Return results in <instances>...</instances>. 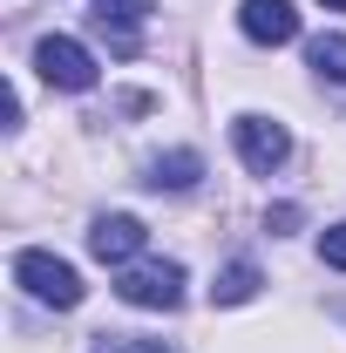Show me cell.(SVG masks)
I'll list each match as a JSON object with an SVG mask.
<instances>
[{
    "mask_svg": "<svg viewBox=\"0 0 346 353\" xmlns=\"http://www.w3.org/2000/svg\"><path fill=\"white\" fill-rule=\"evenodd\" d=\"M143 238H150V231H143V218H123V211H116V218H95V231H88V252H95L102 265H116V272H123V265H136Z\"/></svg>",
    "mask_w": 346,
    "mask_h": 353,
    "instance_id": "obj_7",
    "label": "cell"
},
{
    "mask_svg": "<svg viewBox=\"0 0 346 353\" xmlns=\"http://www.w3.org/2000/svg\"><path fill=\"white\" fill-rule=\"evenodd\" d=\"M258 285H265V279H258V265H252V259H231L224 272H217L211 299H217V306H245V299H258Z\"/></svg>",
    "mask_w": 346,
    "mask_h": 353,
    "instance_id": "obj_9",
    "label": "cell"
},
{
    "mask_svg": "<svg viewBox=\"0 0 346 353\" xmlns=\"http://www.w3.org/2000/svg\"><path fill=\"white\" fill-rule=\"evenodd\" d=\"M116 299L123 306H143V312H170L183 306V265L170 259H136L116 272Z\"/></svg>",
    "mask_w": 346,
    "mask_h": 353,
    "instance_id": "obj_2",
    "label": "cell"
},
{
    "mask_svg": "<svg viewBox=\"0 0 346 353\" xmlns=\"http://www.w3.org/2000/svg\"><path fill=\"white\" fill-rule=\"evenodd\" d=\"M238 28H245V41H258V48H285L299 34V14H292V0H245Z\"/></svg>",
    "mask_w": 346,
    "mask_h": 353,
    "instance_id": "obj_6",
    "label": "cell"
},
{
    "mask_svg": "<svg viewBox=\"0 0 346 353\" xmlns=\"http://www.w3.org/2000/svg\"><path fill=\"white\" fill-rule=\"evenodd\" d=\"M88 21H95V34L109 41V54H123V61H130L136 48H143L150 0H95V7H88Z\"/></svg>",
    "mask_w": 346,
    "mask_h": 353,
    "instance_id": "obj_5",
    "label": "cell"
},
{
    "mask_svg": "<svg viewBox=\"0 0 346 353\" xmlns=\"http://www.w3.org/2000/svg\"><path fill=\"white\" fill-rule=\"evenodd\" d=\"M95 353H170L163 340H130V333H95Z\"/></svg>",
    "mask_w": 346,
    "mask_h": 353,
    "instance_id": "obj_11",
    "label": "cell"
},
{
    "mask_svg": "<svg viewBox=\"0 0 346 353\" xmlns=\"http://www.w3.org/2000/svg\"><path fill=\"white\" fill-rule=\"evenodd\" d=\"M319 7H333V14H346V0H319Z\"/></svg>",
    "mask_w": 346,
    "mask_h": 353,
    "instance_id": "obj_14",
    "label": "cell"
},
{
    "mask_svg": "<svg viewBox=\"0 0 346 353\" xmlns=\"http://www.w3.org/2000/svg\"><path fill=\"white\" fill-rule=\"evenodd\" d=\"M197 176H204V157L197 150H170V157L150 163V190H190Z\"/></svg>",
    "mask_w": 346,
    "mask_h": 353,
    "instance_id": "obj_8",
    "label": "cell"
},
{
    "mask_svg": "<svg viewBox=\"0 0 346 353\" xmlns=\"http://www.w3.org/2000/svg\"><path fill=\"white\" fill-rule=\"evenodd\" d=\"M319 259L333 265V272H346V224H326L319 231Z\"/></svg>",
    "mask_w": 346,
    "mask_h": 353,
    "instance_id": "obj_12",
    "label": "cell"
},
{
    "mask_svg": "<svg viewBox=\"0 0 346 353\" xmlns=\"http://www.w3.org/2000/svg\"><path fill=\"white\" fill-rule=\"evenodd\" d=\"M14 285H21L28 299L54 306V312L82 306V272L68 259H54V252H21V259H14Z\"/></svg>",
    "mask_w": 346,
    "mask_h": 353,
    "instance_id": "obj_1",
    "label": "cell"
},
{
    "mask_svg": "<svg viewBox=\"0 0 346 353\" xmlns=\"http://www.w3.org/2000/svg\"><path fill=\"white\" fill-rule=\"evenodd\" d=\"M265 224H272V231H292V224H299V204H278V211H265Z\"/></svg>",
    "mask_w": 346,
    "mask_h": 353,
    "instance_id": "obj_13",
    "label": "cell"
},
{
    "mask_svg": "<svg viewBox=\"0 0 346 353\" xmlns=\"http://www.w3.org/2000/svg\"><path fill=\"white\" fill-rule=\"evenodd\" d=\"M305 61H312V75H319V82L346 88V34H319V41L305 48Z\"/></svg>",
    "mask_w": 346,
    "mask_h": 353,
    "instance_id": "obj_10",
    "label": "cell"
},
{
    "mask_svg": "<svg viewBox=\"0 0 346 353\" xmlns=\"http://www.w3.org/2000/svg\"><path fill=\"white\" fill-rule=\"evenodd\" d=\"M34 68H41L48 88H95V54H88L82 41H68V34H48V41H34Z\"/></svg>",
    "mask_w": 346,
    "mask_h": 353,
    "instance_id": "obj_4",
    "label": "cell"
},
{
    "mask_svg": "<svg viewBox=\"0 0 346 353\" xmlns=\"http://www.w3.org/2000/svg\"><path fill=\"white\" fill-rule=\"evenodd\" d=\"M231 143H238V157H245V170H285V157H292V136H285V123H272V116H238L231 123Z\"/></svg>",
    "mask_w": 346,
    "mask_h": 353,
    "instance_id": "obj_3",
    "label": "cell"
}]
</instances>
